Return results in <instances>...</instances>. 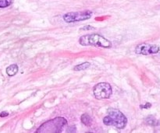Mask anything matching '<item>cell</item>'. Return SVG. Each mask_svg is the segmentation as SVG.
I'll list each match as a JSON object with an SVG mask.
<instances>
[{"instance_id":"6da1fadb","label":"cell","mask_w":160,"mask_h":133,"mask_svg":"<svg viewBox=\"0 0 160 133\" xmlns=\"http://www.w3.org/2000/svg\"><path fill=\"white\" fill-rule=\"evenodd\" d=\"M103 123L105 125H112L118 129H123L126 127L127 119L125 115L117 109H109L108 115L103 119Z\"/></svg>"},{"instance_id":"7a4b0ae2","label":"cell","mask_w":160,"mask_h":133,"mask_svg":"<svg viewBox=\"0 0 160 133\" xmlns=\"http://www.w3.org/2000/svg\"><path fill=\"white\" fill-rule=\"evenodd\" d=\"M79 43L83 46H95L104 48H109L112 47V44L109 41L96 33L82 36L79 39Z\"/></svg>"},{"instance_id":"3957f363","label":"cell","mask_w":160,"mask_h":133,"mask_svg":"<svg viewBox=\"0 0 160 133\" xmlns=\"http://www.w3.org/2000/svg\"><path fill=\"white\" fill-rule=\"evenodd\" d=\"M67 124V121L64 118L58 117L54 119L49 120L42 124L38 130L37 133H59L63 128Z\"/></svg>"},{"instance_id":"277c9868","label":"cell","mask_w":160,"mask_h":133,"mask_svg":"<svg viewBox=\"0 0 160 133\" xmlns=\"http://www.w3.org/2000/svg\"><path fill=\"white\" fill-rule=\"evenodd\" d=\"M93 93L95 98L98 99V100L108 99L112 95V87L108 83H98L94 87Z\"/></svg>"},{"instance_id":"5b68a950","label":"cell","mask_w":160,"mask_h":133,"mask_svg":"<svg viewBox=\"0 0 160 133\" xmlns=\"http://www.w3.org/2000/svg\"><path fill=\"white\" fill-rule=\"evenodd\" d=\"M92 12L87 10L82 12H71L66 14L64 16V21L67 23H74V22L83 21V20H88L92 17Z\"/></svg>"},{"instance_id":"8992f818","label":"cell","mask_w":160,"mask_h":133,"mask_svg":"<svg viewBox=\"0 0 160 133\" xmlns=\"http://www.w3.org/2000/svg\"><path fill=\"white\" fill-rule=\"evenodd\" d=\"M158 52H159V47L158 45L148 43L140 44L135 48V53L137 55H149L156 54Z\"/></svg>"},{"instance_id":"52a82bcc","label":"cell","mask_w":160,"mask_h":133,"mask_svg":"<svg viewBox=\"0 0 160 133\" xmlns=\"http://www.w3.org/2000/svg\"><path fill=\"white\" fill-rule=\"evenodd\" d=\"M18 72V66L16 64H14V65H10L9 67H7L6 68V73L7 75L10 76H15L16 74Z\"/></svg>"},{"instance_id":"ba28073f","label":"cell","mask_w":160,"mask_h":133,"mask_svg":"<svg viewBox=\"0 0 160 133\" xmlns=\"http://www.w3.org/2000/svg\"><path fill=\"white\" fill-rule=\"evenodd\" d=\"M81 122L85 125H91L92 124V118L88 114H84L81 116Z\"/></svg>"},{"instance_id":"9c48e42d","label":"cell","mask_w":160,"mask_h":133,"mask_svg":"<svg viewBox=\"0 0 160 133\" xmlns=\"http://www.w3.org/2000/svg\"><path fill=\"white\" fill-rule=\"evenodd\" d=\"M90 62H83V63L80 64V65H76V66L74 67V68H73V70H74V71H81V70H84L86 69V68H88V67H90Z\"/></svg>"},{"instance_id":"30bf717a","label":"cell","mask_w":160,"mask_h":133,"mask_svg":"<svg viewBox=\"0 0 160 133\" xmlns=\"http://www.w3.org/2000/svg\"><path fill=\"white\" fill-rule=\"evenodd\" d=\"M12 4V0H0V8H6Z\"/></svg>"},{"instance_id":"8fae6325","label":"cell","mask_w":160,"mask_h":133,"mask_svg":"<svg viewBox=\"0 0 160 133\" xmlns=\"http://www.w3.org/2000/svg\"><path fill=\"white\" fill-rule=\"evenodd\" d=\"M147 122H148V124H149V125H155L154 122H156V121H155V119H154L153 118H147Z\"/></svg>"},{"instance_id":"7c38bea8","label":"cell","mask_w":160,"mask_h":133,"mask_svg":"<svg viewBox=\"0 0 160 133\" xmlns=\"http://www.w3.org/2000/svg\"><path fill=\"white\" fill-rule=\"evenodd\" d=\"M9 115V114L7 112H2V113L0 114V117H2V118H4V117H7Z\"/></svg>"},{"instance_id":"4fadbf2b","label":"cell","mask_w":160,"mask_h":133,"mask_svg":"<svg viewBox=\"0 0 160 133\" xmlns=\"http://www.w3.org/2000/svg\"><path fill=\"white\" fill-rule=\"evenodd\" d=\"M151 106H152V104H149V103H148V104H146L145 106L142 105V106H141V108H150Z\"/></svg>"},{"instance_id":"5bb4252c","label":"cell","mask_w":160,"mask_h":133,"mask_svg":"<svg viewBox=\"0 0 160 133\" xmlns=\"http://www.w3.org/2000/svg\"><path fill=\"white\" fill-rule=\"evenodd\" d=\"M84 29H85V30H92V29H93V27H89V26H87V27H83V28L81 29V30H84Z\"/></svg>"}]
</instances>
